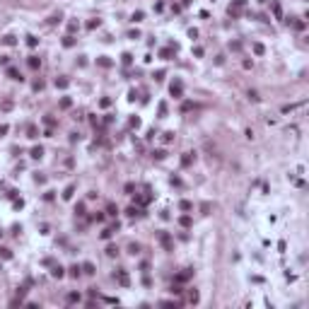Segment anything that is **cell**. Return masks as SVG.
Wrapping results in <instances>:
<instances>
[{"label":"cell","mask_w":309,"mask_h":309,"mask_svg":"<svg viewBox=\"0 0 309 309\" xmlns=\"http://www.w3.org/2000/svg\"><path fill=\"white\" fill-rule=\"evenodd\" d=\"M159 242H162V246H164L167 251H172V249H174V242H172V237H169L167 232H162V234H159Z\"/></svg>","instance_id":"obj_1"},{"label":"cell","mask_w":309,"mask_h":309,"mask_svg":"<svg viewBox=\"0 0 309 309\" xmlns=\"http://www.w3.org/2000/svg\"><path fill=\"white\" fill-rule=\"evenodd\" d=\"M169 89H172V94H174V97H181V92H184V85H181V80H174Z\"/></svg>","instance_id":"obj_2"},{"label":"cell","mask_w":309,"mask_h":309,"mask_svg":"<svg viewBox=\"0 0 309 309\" xmlns=\"http://www.w3.org/2000/svg\"><path fill=\"white\" fill-rule=\"evenodd\" d=\"M116 280H118L123 287H128V283H131V280H128V273H126V270H116Z\"/></svg>","instance_id":"obj_3"},{"label":"cell","mask_w":309,"mask_h":309,"mask_svg":"<svg viewBox=\"0 0 309 309\" xmlns=\"http://www.w3.org/2000/svg\"><path fill=\"white\" fill-rule=\"evenodd\" d=\"M51 275H53V278H63L65 273H63V268H61V266H53V270H51Z\"/></svg>","instance_id":"obj_4"},{"label":"cell","mask_w":309,"mask_h":309,"mask_svg":"<svg viewBox=\"0 0 309 309\" xmlns=\"http://www.w3.org/2000/svg\"><path fill=\"white\" fill-rule=\"evenodd\" d=\"M273 15H275V20H280V17H283V7H280V3H273Z\"/></svg>","instance_id":"obj_5"},{"label":"cell","mask_w":309,"mask_h":309,"mask_svg":"<svg viewBox=\"0 0 309 309\" xmlns=\"http://www.w3.org/2000/svg\"><path fill=\"white\" fill-rule=\"evenodd\" d=\"M7 75H10L12 80H22V75L17 72V68H7Z\"/></svg>","instance_id":"obj_6"},{"label":"cell","mask_w":309,"mask_h":309,"mask_svg":"<svg viewBox=\"0 0 309 309\" xmlns=\"http://www.w3.org/2000/svg\"><path fill=\"white\" fill-rule=\"evenodd\" d=\"M39 65H41V61L36 58V56H31V58H29V68H31V70H36Z\"/></svg>","instance_id":"obj_7"},{"label":"cell","mask_w":309,"mask_h":309,"mask_svg":"<svg viewBox=\"0 0 309 309\" xmlns=\"http://www.w3.org/2000/svg\"><path fill=\"white\" fill-rule=\"evenodd\" d=\"M188 278H191V270H184V273H179V275H176L179 283H184V280H188Z\"/></svg>","instance_id":"obj_8"},{"label":"cell","mask_w":309,"mask_h":309,"mask_svg":"<svg viewBox=\"0 0 309 309\" xmlns=\"http://www.w3.org/2000/svg\"><path fill=\"white\" fill-rule=\"evenodd\" d=\"M27 135H29V138H36V135H39V131H36V126H27Z\"/></svg>","instance_id":"obj_9"},{"label":"cell","mask_w":309,"mask_h":309,"mask_svg":"<svg viewBox=\"0 0 309 309\" xmlns=\"http://www.w3.org/2000/svg\"><path fill=\"white\" fill-rule=\"evenodd\" d=\"M116 253H118V249H116L114 244H109V246H106V256H116Z\"/></svg>","instance_id":"obj_10"},{"label":"cell","mask_w":309,"mask_h":309,"mask_svg":"<svg viewBox=\"0 0 309 309\" xmlns=\"http://www.w3.org/2000/svg\"><path fill=\"white\" fill-rule=\"evenodd\" d=\"M82 270H85L87 275H94V266H92V263H85V266H82Z\"/></svg>","instance_id":"obj_11"},{"label":"cell","mask_w":309,"mask_h":309,"mask_svg":"<svg viewBox=\"0 0 309 309\" xmlns=\"http://www.w3.org/2000/svg\"><path fill=\"white\" fill-rule=\"evenodd\" d=\"M72 191H75V186H68V188H65V193H63L65 201H70V198H72Z\"/></svg>","instance_id":"obj_12"},{"label":"cell","mask_w":309,"mask_h":309,"mask_svg":"<svg viewBox=\"0 0 309 309\" xmlns=\"http://www.w3.org/2000/svg\"><path fill=\"white\" fill-rule=\"evenodd\" d=\"M41 155H44V150H41V148H34V150H31V157H34V159H39Z\"/></svg>","instance_id":"obj_13"},{"label":"cell","mask_w":309,"mask_h":309,"mask_svg":"<svg viewBox=\"0 0 309 309\" xmlns=\"http://www.w3.org/2000/svg\"><path fill=\"white\" fill-rule=\"evenodd\" d=\"M97 63H99V65H102V68H109V65H111V61H109V58H104V56H102V58H99V61H97Z\"/></svg>","instance_id":"obj_14"},{"label":"cell","mask_w":309,"mask_h":309,"mask_svg":"<svg viewBox=\"0 0 309 309\" xmlns=\"http://www.w3.org/2000/svg\"><path fill=\"white\" fill-rule=\"evenodd\" d=\"M44 123L48 126V128H53V126H56V118H51V116H46V118H44Z\"/></svg>","instance_id":"obj_15"},{"label":"cell","mask_w":309,"mask_h":309,"mask_svg":"<svg viewBox=\"0 0 309 309\" xmlns=\"http://www.w3.org/2000/svg\"><path fill=\"white\" fill-rule=\"evenodd\" d=\"M106 213H109V215H116L118 210H116V205H114V203H109V205H106Z\"/></svg>","instance_id":"obj_16"},{"label":"cell","mask_w":309,"mask_h":309,"mask_svg":"<svg viewBox=\"0 0 309 309\" xmlns=\"http://www.w3.org/2000/svg\"><path fill=\"white\" fill-rule=\"evenodd\" d=\"M191 159H193V157H191V152H186V155H184V159H181V162H184V167H188V164H191Z\"/></svg>","instance_id":"obj_17"},{"label":"cell","mask_w":309,"mask_h":309,"mask_svg":"<svg viewBox=\"0 0 309 309\" xmlns=\"http://www.w3.org/2000/svg\"><path fill=\"white\" fill-rule=\"evenodd\" d=\"M179 208H181V210H191V208H193V205H191V203H188V201H181V203H179Z\"/></svg>","instance_id":"obj_18"},{"label":"cell","mask_w":309,"mask_h":309,"mask_svg":"<svg viewBox=\"0 0 309 309\" xmlns=\"http://www.w3.org/2000/svg\"><path fill=\"white\" fill-rule=\"evenodd\" d=\"M188 302H198V292H196V290H191V292H188Z\"/></svg>","instance_id":"obj_19"},{"label":"cell","mask_w":309,"mask_h":309,"mask_svg":"<svg viewBox=\"0 0 309 309\" xmlns=\"http://www.w3.org/2000/svg\"><path fill=\"white\" fill-rule=\"evenodd\" d=\"M131 61H133L131 53H123V65H131Z\"/></svg>","instance_id":"obj_20"},{"label":"cell","mask_w":309,"mask_h":309,"mask_svg":"<svg viewBox=\"0 0 309 309\" xmlns=\"http://www.w3.org/2000/svg\"><path fill=\"white\" fill-rule=\"evenodd\" d=\"M70 104H72V102H70L68 97H63V99H61V106H63V109H70Z\"/></svg>","instance_id":"obj_21"},{"label":"cell","mask_w":309,"mask_h":309,"mask_svg":"<svg viewBox=\"0 0 309 309\" xmlns=\"http://www.w3.org/2000/svg\"><path fill=\"white\" fill-rule=\"evenodd\" d=\"M75 213H77V215H85V203H77V205H75Z\"/></svg>","instance_id":"obj_22"},{"label":"cell","mask_w":309,"mask_h":309,"mask_svg":"<svg viewBox=\"0 0 309 309\" xmlns=\"http://www.w3.org/2000/svg\"><path fill=\"white\" fill-rule=\"evenodd\" d=\"M3 41H5L7 46H12V44H15V36H10V34H7V36H3Z\"/></svg>","instance_id":"obj_23"},{"label":"cell","mask_w":309,"mask_h":309,"mask_svg":"<svg viewBox=\"0 0 309 309\" xmlns=\"http://www.w3.org/2000/svg\"><path fill=\"white\" fill-rule=\"evenodd\" d=\"M152 157H157V159H164V150H155V152H152Z\"/></svg>","instance_id":"obj_24"},{"label":"cell","mask_w":309,"mask_h":309,"mask_svg":"<svg viewBox=\"0 0 309 309\" xmlns=\"http://www.w3.org/2000/svg\"><path fill=\"white\" fill-rule=\"evenodd\" d=\"M68 302H70V304H72V302H80V295H75V292L68 295Z\"/></svg>","instance_id":"obj_25"},{"label":"cell","mask_w":309,"mask_h":309,"mask_svg":"<svg viewBox=\"0 0 309 309\" xmlns=\"http://www.w3.org/2000/svg\"><path fill=\"white\" fill-rule=\"evenodd\" d=\"M70 275H72V278H77V275H80V268H77V266H72V268H70Z\"/></svg>","instance_id":"obj_26"},{"label":"cell","mask_w":309,"mask_h":309,"mask_svg":"<svg viewBox=\"0 0 309 309\" xmlns=\"http://www.w3.org/2000/svg\"><path fill=\"white\" fill-rule=\"evenodd\" d=\"M128 251H131V253H133V256H135V253L140 251V246H138V244H131V246H128Z\"/></svg>","instance_id":"obj_27"},{"label":"cell","mask_w":309,"mask_h":309,"mask_svg":"<svg viewBox=\"0 0 309 309\" xmlns=\"http://www.w3.org/2000/svg\"><path fill=\"white\" fill-rule=\"evenodd\" d=\"M56 87H68V80H65V77H61V80H56Z\"/></svg>","instance_id":"obj_28"},{"label":"cell","mask_w":309,"mask_h":309,"mask_svg":"<svg viewBox=\"0 0 309 309\" xmlns=\"http://www.w3.org/2000/svg\"><path fill=\"white\" fill-rule=\"evenodd\" d=\"M164 114H167V104L162 102V104H159V116H164Z\"/></svg>","instance_id":"obj_29"},{"label":"cell","mask_w":309,"mask_h":309,"mask_svg":"<svg viewBox=\"0 0 309 309\" xmlns=\"http://www.w3.org/2000/svg\"><path fill=\"white\" fill-rule=\"evenodd\" d=\"M179 222H181V225H184V227H188V225H191V217H181V220H179Z\"/></svg>","instance_id":"obj_30"},{"label":"cell","mask_w":309,"mask_h":309,"mask_svg":"<svg viewBox=\"0 0 309 309\" xmlns=\"http://www.w3.org/2000/svg\"><path fill=\"white\" fill-rule=\"evenodd\" d=\"M253 51H256L259 56H261V53H263V46H261V44H253Z\"/></svg>","instance_id":"obj_31"}]
</instances>
